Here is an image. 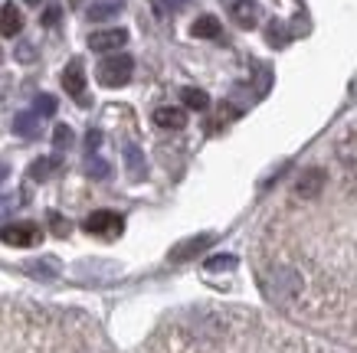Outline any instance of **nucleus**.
Here are the masks:
<instances>
[{"label": "nucleus", "instance_id": "31", "mask_svg": "<svg viewBox=\"0 0 357 353\" xmlns=\"http://www.w3.org/2000/svg\"><path fill=\"white\" fill-rule=\"evenodd\" d=\"M26 3H40V0H26Z\"/></svg>", "mask_w": 357, "mask_h": 353}, {"label": "nucleus", "instance_id": "15", "mask_svg": "<svg viewBox=\"0 0 357 353\" xmlns=\"http://www.w3.org/2000/svg\"><path fill=\"white\" fill-rule=\"evenodd\" d=\"M121 7H125V0H96L89 7V20H109V17L121 13Z\"/></svg>", "mask_w": 357, "mask_h": 353}, {"label": "nucleus", "instance_id": "26", "mask_svg": "<svg viewBox=\"0 0 357 353\" xmlns=\"http://www.w3.org/2000/svg\"><path fill=\"white\" fill-rule=\"evenodd\" d=\"M98 144H102V131H89V134H86V148L89 150H98Z\"/></svg>", "mask_w": 357, "mask_h": 353}, {"label": "nucleus", "instance_id": "9", "mask_svg": "<svg viewBox=\"0 0 357 353\" xmlns=\"http://www.w3.org/2000/svg\"><path fill=\"white\" fill-rule=\"evenodd\" d=\"M321 187H325V171H321V167H312V171L302 173V180L295 183V193H298L302 200H314V196L321 193Z\"/></svg>", "mask_w": 357, "mask_h": 353}, {"label": "nucleus", "instance_id": "11", "mask_svg": "<svg viewBox=\"0 0 357 353\" xmlns=\"http://www.w3.org/2000/svg\"><path fill=\"white\" fill-rule=\"evenodd\" d=\"M23 30V13L17 3H3L0 7V33L3 36H17Z\"/></svg>", "mask_w": 357, "mask_h": 353}, {"label": "nucleus", "instance_id": "8", "mask_svg": "<svg viewBox=\"0 0 357 353\" xmlns=\"http://www.w3.org/2000/svg\"><path fill=\"white\" fill-rule=\"evenodd\" d=\"M210 246H213V235H210V233L194 235V239H187V242H181V246L171 249V262H184V258H194V256H200V252H206Z\"/></svg>", "mask_w": 357, "mask_h": 353}, {"label": "nucleus", "instance_id": "23", "mask_svg": "<svg viewBox=\"0 0 357 353\" xmlns=\"http://www.w3.org/2000/svg\"><path fill=\"white\" fill-rule=\"evenodd\" d=\"M17 196H10V193H0V219H7V216L17 210Z\"/></svg>", "mask_w": 357, "mask_h": 353}, {"label": "nucleus", "instance_id": "27", "mask_svg": "<svg viewBox=\"0 0 357 353\" xmlns=\"http://www.w3.org/2000/svg\"><path fill=\"white\" fill-rule=\"evenodd\" d=\"M161 7L164 10H171V13H177V10H184L187 7V0H161Z\"/></svg>", "mask_w": 357, "mask_h": 353}, {"label": "nucleus", "instance_id": "4", "mask_svg": "<svg viewBox=\"0 0 357 353\" xmlns=\"http://www.w3.org/2000/svg\"><path fill=\"white\" fill-rule=\"evenodd\" d=\"M121 229H125V219H121L119 213H112V210H96V213L86 219V233L92 235H119Z\"/></svg>", "mask_w": 357, "mask_h": 353}, {"label": "nucleus", "instance_id": "19", "mask_svg": "<svg viewBox=\"0 0 357 353\" xmlns=\"http://www.w3.org/2000/svg\"><path fill=\"white\" fill-rule=\"evenodd\" d=\"M86 173L92 177V180H105V177H112V167H109V161H102V157H96V154H89Z\"/></svg>", "mask_w": 357, "mask_h": 353}, {"label": "nucleus", "instance_id": "28", "mask_svg": "<svg viewBox=\"0 0 357 353\" xmlns=\"http://www.w3.org/2000/svg\"><path fill=\"white\" fill-rule=\"evenodd\" d=\"M43 23H46V26H53V23H59V7H46Z\"/></svg>", "mask_w": 357, "mask_h": 353}, {"label": "nucleus", "instance_id": "25", "mask_svg": "<svg viewBox=\"0 0 357 353\" xmlns=\"http://www.w3.org/2000/svg\"><path fill=\"white\" fill-rule=\"evenodd\" d=\"M33 56H36V49H33L30 43H20V49H17V59H20V63H30Z\"/></svg>", "mask_w": 357, "mask_h": 353}, {"label": "nucleus", "instance_id": "10", "mask_svg": "<svg viewBox=\"0 0 357 353\" xmlns=\"http://www.w3.org/2000/svg\"><path fill=\"white\" fill-rule=\"evenodd\" d=\"M154 125L167 131H181L187 125V111L184 108H174V105H161L154 111Z\"/></svg>", "mask_w": 357, "mask_h": 353}, {"label": "nucleus", "instance_id": "13", "mask_svg": "<svg viewBox=\"0 0 357 353\" xmlns=\"http://www.w3.org/2000/svg\"><path fill=\"white\" fill-rule=\"evenodd\" d=\"M26 272H30L33 279L50 281L59 275V262H56V258H36V262H26Z\"/></svg>", "mask_w": 357, "mask_h": 353}, {"label": "nucleus", "instance_id": "6", "mask_svg": "<svg viewBox=\"0 0 357 353\" xmlns=\"http://www.w3.org/2000/svg\"><path fill=\"white\" fill-rule=\"evenodd\" d=\"M128 43V30H121V26H112V30H96L89 36V46L96 49V53H109V49H119V46Z\"/></svg>", "mask_w": 357, "mask_h": 353}, {"label": "nucleus", "instance_id": "20", "mask_svg": "<svg viewBox=\"0 0 357 353\" xmlns=\"http://www.w3.org/2000/svg\"><path fill=\"white\" fill-rule=\"evenodd\" d=\"M239 265V258L236 256H229V252H223V256H213V258H206V272H233V268Z\"/></svg>", "mask_w": 357, "mask_h": 353}, {"label": "nucleus", "instance_id": "17", "mask_svg": "<svg viewBox=\"0 0 357 353\" xmlns=\"http://www.w3.org/2000/svg\"><path fill=\"white\" fill-rule=\"evenodd\" d=\"M181 98H184V105L190 108V111H206V108H210V98H206L204 88H184Z\"/></svg>", "mask_w": 357, "mask_h": 353}, {"label": "nucleus", "instance_id": "7", "mask_svg": "<svg viewBox=\"0 0 357 353\" xmlns=\"http://www.w3.org/2000/svg\"><path fill=\"white\" fill-rule=\"evenodd\" d=\"M229 13H233L236 26H243V30H256L262 20V7L256 0H236V3L229 7Z\"/></svg>", "mask_w": 357, "mask_h": 353}, {"label": "nucleus", "instance_id": "5", "mask_svg": "<svg viewBox=\"0 0 357 353\" xmlns=\"http://www.w3.org/2000/svg\"><path fill=\"white\" fill-rule=\"evenodd\" d=\"M63 88L69 92V95L76 98L79 105H89V98H86V72H82V63L79 59H73V63L66 65V72H63Z\"/></svg>", "mask_w": 357, "mask_h": 353}, {"label": "nucleus", "instance_id": "18", "mask_svg": "<svg viewBox=\"0 0 357 353\" xmlns=\"http://www.w3.org/2000/svg\"><path fill=\"white\" fill-rule=\"evenodd\" d=\"M56 167H59V161H53V157H40V161L30 164V171H26V173H30L33 180L43 183V180H50V173H53Z\"/></svg>", "mask_w": 357, "mask_h": 353}, {"label": "nucleus", "instance_id": "1", "mask_svg": "<svg viewBox=\"0 0 357 353\" xmlns=\"http://www.w3.org/2000/svg\"><path fill=\"white\" fill-rule=\"evenodd\" d=\"M262 291L269 295L275 304H289L302 295V275L289 265H275L262 275Z\"/></svg>", "mask_w": 357, "mask_h": 353}, {"label": "nucleus", "instance_id": "12", "mask_svg": "<svg viewBox=\"0 0 357 353\" xmlns=\"http://www.w3.org/2000/svg\"><path fill=\"white\" fill-rule=\"evenodd\" d=\"M125 167H128L131 180H144V173H148V164H144V154H141L135 144L125 148Z\"/></svg>", "mask_w": 357, "mask_h": 353}, {"label": "nucleus", "instance_id": "2", "mask_svg": "<svg viewBox=\"0 0 357 353\" xmlns=\"http://www.w3.org/2000/svg\"><path fill=\"white\" fill-rule=\"evenodd\" d=\"M98 82L105 88H121V86H128L131 82V72H135V59L125 53L119 56H109V59H102L98 63Z\"/></svg>", "mask_w": 357, "mask_h": 353}, {"label": "nucleus", "instance_id": "29", "mask_svg": "<svg viewBox=\"0 0 357 353\" xmlns=\"http://www.w3.org/2000/svg\"><path fill=\"white\" fill-rule=\"evenodd\" d=\"M7 173H10V167H7V164H0V180H7Z\"/></svg>", "mask_w": 357, "mask_h": 353}, {"label": "nucleus", "instance_id": "3", "mask_svg": "<svg viewBox=\"0 0 357 353\" xmlns=\"http://www.w3.org/2000/svg\"><path fill=\"white\" fill-rule=\"evenodd\" d=\"M40 239H43V233H40V226H33V223H13V226H3V229H0V242L17 246V249L36 246Z\"/></svg>", "mask_w": 357, "mask_h": 353}, {"label": "nucleus", "instance_id": "16", "mask_svg": "<svg viewBox=\"0 0 357 353\" xmlns=\"http://www.w3.org/2000/svg\"><path fill=\"white\" fill-rule=\"evenodd\" d=\"M13 131L20 134V138H36L40 134V115H17L13 118Z\"/></svg>", "mask_w": 357, "mask_h": 353}, {"label": "nucleus", "instance_id": "24", "mask_svg": "<svg viewBox=\"0 0 357 353\" xmlns=\"http://www.w3.org/2000/svg\"><path fill=\"white\" fill-rule=\"evenodd\" d=\"M50 226H53V229H56V233H59V235H66V233H69V223H66L63 216H56V213H50Z\"/></svg>", "mask_w": 357, "mask_h": 353}, {"label": "nucleus", "instance_id": "32", "mask_svg": "<svg viewBox=\"0 0 357 353\" xmlns=\"http://www.w3.org/2000/svg\"><path fill=\"white\" fill-rule=\"evenodd\" d=\"M0 59H3V53H0Z\"/></svg>", "mask_w": 357, "mask_h": 353}, {"label": "nucleus", "instance_id": "30", "mask_svg": "<svg viewBox=\"0 0 357 353\" xmlns=\"http://www.w3.org/2000/svg\"><path fill=\"white\" fill-rule=\"evenodd\" d=\"M69 3H73V7H79V3H82V0H69Z\"/></svg>", "mask_w": 357, "mask_h": 353}, {"label": "nucleus", "instance_id": "14", "mask_svg": "<svg viewBox=\"0 0 357 353\" xmlns=\"http://www.w3.org/2000/svg\"><path fill=\"white\" fill-rule=\"evenodd\" d=\"M190 33H194L197 40H217L220 33V20L217 17H210V13H206V17H200V20H194V26H190Z\"/></svg>", "mask_w": 357, "mask_h": 353}, {"label": "nucleus", "instance_id": "22", "mask_svg": "<svg viewBox=\"0 0 357 353\" xmlns=\"http://www.w3.org/2000/svg\"><path fill=\"white\" fill-rule=\"evenodd\" d=\"M33 115H43V118L56 115V98L53 95H36V111H33Z\"/></svg>", "mask_w": 357, "mask_h": 353}, {"label": "nucleus", "instance_id": "21", "mask_svg": "<svg viewBox=\"0 0 357 353\" xmlns=\"http://www.w3.org/2000/svg\"><path fill=\"white\" fill-rule=\"evenodd\" d=\"M73 141H76V134H73L69 125H56V131H53V148L56 150H69L73 148Z\"/></svg>", "mask_w": 357, "mask_h": 353}]
</instances>
